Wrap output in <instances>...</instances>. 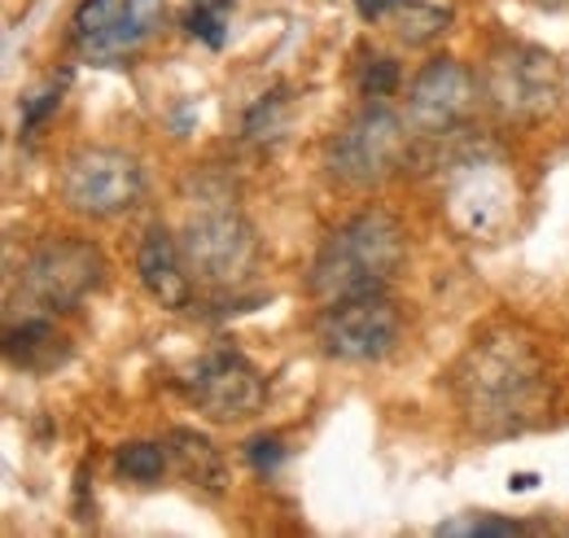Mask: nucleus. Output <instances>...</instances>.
Segmentation results:
<instances>
[{
  "label": "nucleus",
  "instance_id": "f03ea898",
  "mask_svg": "<svg viewBox=\"0 0 569 538\" xmlns=\"http://www.w3.org/2000/svg\"><path fill=\"white\" fill-rule=\"evenodd\" d=\"M408 259V237L403 223L390 210H359L356 219H347L342 228L329 232V241L320 246L316 263H311V293L329 307L356 293L386 289Z\"/></svg>",
  "mask_w": 569,
  "mask_h": 538
},
{
  "label": "nucleus",
  "instance_id": "0eeeda50",
  "mask_svg": "<svg viewBox=\"0 0 569 538\" xmlns=\"http://www.w3.org/2000/svg\"><path fill=\"white\" fill-rule=\"evenodd\" d=\"M144 171L141 162L123 149L110 145H92V149H74L62 167V202L74 215L88 219H110L123 215L141 202Z\"/></svg>",
  "mask_w": 569,
  "mask_h": 538
},
{
  "label": "nucleus",
  "instance_id": "9d476101",
  "mask_svg": "<svg viewBox=\"0 0 569 538\" xmlns=\"http://www.w3.org/2000/svg\"><path fill=\"white\" fill-rule=\"evenodd\" d=\"M189 395L198 399V407L223 420V425H237V420H250L259 416L268 404V381L259 377V368L232 350V346H214L211 355L198 359V368L189 372Z\"/></svg>",
  "mask_w": 569,
  "mask_h": 538
},
{
  "label": "nucleus",
  "instance_id": "b1692460",
  "mask_svg": "<svg viewBox=\"0 0 569 538\" xmlns=\"http://www.w3.org/2000/svg\"><path fill=\"white\" fill-rule=\"evenodd\" d=\"M535 486V477L530 472H521V477H512V490H530Z\"/></svg>",
  "mask_w": 569,
  "mask_h": 538
},
{
  "label": "nucleus",
  "instance_id": "5701e85b",
  "mask_svg": "<svg viewBox=\"0 0 569 538\" xmlns=\"http://www.w3.org/2000/svg\"><path fill=\"white\" fill-rule=\"evenodd\" d=\"M359 18L363 22H377V18H386V13H395L399 9V0H356Z\"/></svg>",
  "mask_w": 569,
  "mask_h": 538
},
{
  "label": "nucleus",
  "instance_id": "f8f14e48",
  "mask_svg": "<svg viewBox=\"0 0 569 538\" xmlns=\"http://www.w3.org/2000/svg\"><path fill=\"white\" fill-rule=\"evenodd\" d=\"M137 276L167 311H184L193 302V271L184 263L180 241L162 223L144 228L141 250H137Z\"/></svg>",
  "mask_w": 569,
  "mask_h": 538
},
{
  "label": "nucleus",
  "instance_id": "aec40b11",
  "mask_svg": "<svg viewBox=\"0 0 569 538\" xmlns=\"http://www.w3.org/2000/svg\"><path fill=\"white\" fill-rule=\"evenodd\" d=\"M62 88H67V74H62L58 83H49V88H40V92H31V97L22 101V132H36V128L62 106Z\"/></svg>",
  "mask_w": 569,
  "mask_h": 538
},
{
  "label": "nucleus",
  "instance_id": "393cba45",
  "mask_svg": "<svg viewBox=\"0 0 569 538\" xmlns=\"http://www.w3.org/2000/svg\"><path fill=\"white\" fill-rule=\"evenodd\" d=\"M535 4H543V9H561L566 0H535Z\"/></svg>",
  "mask_w": 569,
  "mask_h": 538
},
{
  "label": "nucleus",
  "instance_id": "9b49d317",
  "mask_svg": "<svg viewBox=\"0 0 569 538\" xmlns=\"http://www.w3.org/2000/svg\"><path fill=\"white\" fill-rule=\"evenodd\" d=\"M473 106H478V74L456 58H433L412 79L408 123L426 136H447L469 119Z\"/></svg>",
  "mask_w": 569,
  "mask_h": 538
},
{
  "label": "nucleus",
  "instance_id": "f257e3e1",
  "mask_svg": "<svg viewBox=\"0 0 569 538\" xmlns=\"http://www.w3.org/2000/svg\"><path fill=\"white\" fill-rule=\"evenodd\" d=\"M451 390L465 425L491 442L539 429L557 404L543 350L512 325H496L469 341V350L451 368Z\"/></svg>",
  "mask_w": 569,
  "mask_h": 538
},
{
  "label": "nucleus",
  "instance_id": "20e7f679",
  "mask_svg": "<svg viewBox=\"0 0 569 538\" xmlns=\"http://www.w3.org/2000/svg\"><path fill=\"white\" fill-rule=\"evenodd\" d=\"M482 92L508 123H539L561 106L566 70L543 44H499L482 74Z\"/></svg>",
  "mask_w": 569,
  "mask_h": 538
},
{
  "label": "nucleus",
  "instance_id": "f3484780",
  "mask_svg": "<svg viewBox=\"0 0 569 538\" xmlns=\"http://www.w3.org/2000/svg\"><path fill=\"white\" fill-rule=\"evenodd\" d=\"M228 13H232V0H193L189 13H184V27L207 49H223V40H228Z\"/></svg>",
  "mask_w": 569,
  "mask_h": 538
},
{
  "label": "nucleus",
  "instance_id": "4be33fe9",
  "mask_svg": "<svg viewBox=\"0 0 569 538\" xmlns=\"http://www.w3.org/2000/svg\"><path fill=\"white\" fill-rule=\"evenodd\" d=\"M363 92L377 97V101L399 92V62L395 58H372V67L363 70Z\"/></svg>",
  "mask_w": 569,
  "mask_h": 538
},
{
  "label": "nucleus",
  "instance_id": "412c9836",
  "mask_svg": "<svg viewBox=\"0 0 569 538\" xmlns=\"http://www.w3.org/2000/svg\"><path fill=\"white\" fill-rule=\"evenodd\" d=\"M246 460H250V469L259 472V477H272V472L284 465V442L281 438H250L246 442Z\"/></svg>",
  "mask_w": 569,
  "mask_h": 538
},
{
  "label": "nucleus",
  "instance_id": "6ab92c4d",
  "mask_svg": "<svg viewBox=\"0 0 569 538\" xmlns=\"http://www.w3.org/2000/svg\"><path fill=\"white\" fill-rule=\"evenodd\" d=\"M535 526L526 521H512V517H456V521H442L438 535H526Z\"/></svg>",
  "mask_w": 569,
  "mask_h": 538
},
{
  "label": "nucleus",
  "instance_id": "1a4fd4ad",
  "mask_svg": "<svg viewBox=\"0 0 569 538\" xmlns=\"http://www.w3.org/2000/svg\"><path fill=\"white\" fill-rule=\"evenodd\" d=\"M316 341L329 359H342V363L386 359L399 341V307L381 289L329 302L316 325Z\"/></svg>",
  "mask_w": 569,
  "mask_h": 538
},
{
  "label": "nucleus",
  "instance_id": "dca6fc26",
  "mask_svg": "<svg viewBox=\"0 0 569 538\" xmlns=\"http://www.w3.org/2000/svg\"><path fill=\"white\" fill-rule=\"evenodd\" d=\"M171 465V456H167V442L158 447V442H128V447H119V456H114V469L119 477H128V481H158L162 472Z\"/></svg>",
  "mask_w": 569,
  "mask_h": 538
},
{
  "label": "nucleus",
  "instance_id": "423d86ee",
  "mask_svg": "<svg viewBox=\"0 0 569 538\" xmlns=\"http://www.w3.org/2000/svg\"><path fill=\"white\" fill-rule=\"evenodd\" d=\"M180 250H184V263L193 271V280H202L211 289L241 285L254 271V259H259L254 228L237 206H202V210H193V219L184 223Z\"/></svg>",
  "mask_w": 569,
  "mask_h": 538
},
{
  "label": "nucleus",
  "instance_id": "39448f33",
  "mask_svg": "<svg viewBox=\"0 0 569 538\" xmlns=\"http://www.w3.org/2000/svg\"><path fill=\"white\" fill-rule=\"evenodd\" d=\"M106 280V255L92 241L53 237L40 241L22 263V302L27 311H71Z\"/></svg>",
  "mask_w": 569,
  "mask_h": 538
},
{
  "label": "nucleus",
  "instance_id": "7ed1b4c3",
  "mask_svg": "<svg viewBox=\"0 0 569 538\" xmlns=\"http://www.w3.org/2000/svg\"><path fill=\"white\" fill-rule=\"evenodd\" d=\"M442 206L469 241H499L517 219V180L491 145H469L447 162Z\"/></svg>",
  "mask_w": 569,
  "mask_h": 538
},
{
  "label": "nucleus",
  "instance_id": "4468645a",
  "mask_svg": "<svg viewBox=\"0 0 569 538\" xmlns=\"http://www.w3.org/2000/svg\"><path fill=\"white\" fill-rule=\"evenodd\" d=\"M167 456H171V465L180 469L184 481H193L211 495H219L228 486V465H223L219 447L198 429H171L167 434Z\"/></svg>",
  "mask_w": 569,
  "mask_h": 538
},
{
  "label": "nucleus",
  "instance_id": "2eb2a0df",
  "mask_svg": "<svg viewBox=\"0 0 569 538\" xmlns=\"http://www.w3.org/2000/svg\"><path fill=\"white\" fill-rule=\"evenodd\" d=\"M395 18H399V36L408 44H429L433 36H442L451 27L456 0H399Z\"/></svg>",
  "mask_w": 569,
  "mask_h": 538
},
{
  "label": "nucleus",
  "instance_id": "a211bd4d",
  "mask_svg": "<svg viewBox=\"0 0 569 538\" xmlns=\"http://www.w3.org/2000/svg\"><path fill=\"white\" fill-rule=\"evenodd\" d=\"M284 119H289V92L272 88L268 97H259L246 114V140H277L284 132Z\"/></svg>",
  "mask_w": 569,
  "mask_h": 538
},
{
  "label": "nucleus",
  "instance_id": "ddd939ff",
  "mask_svg": "<svg viewBox=\"0 0 569 538\" xmlns=\"http://www.w3.org/2000/svg\"><path fill=\"white\" fill-rule=\"evenodd\" d=\"M4 359L18 372L49 377L71 359V341L44 311H22V320L9 316V325H4Z\"/></svg>",
  "mask_w": 569,
  "mask_h": 538
},
{
  "label": "nucleus",
  "instance_id": "6e6552de",
  "mask_svg": "<svg viewBox=\"0 0 569 538\" xmlns=\"http://www.w3.org/2000/svg\"><path fill=\"white\" fill-rule=\"evenodd\" d=\"M408 158V128L390 106H368L329 140V171L347 185H381Z\"/></svg>",
  "mask_w": 569,
  "mask_h": 538
}]
</instances>
